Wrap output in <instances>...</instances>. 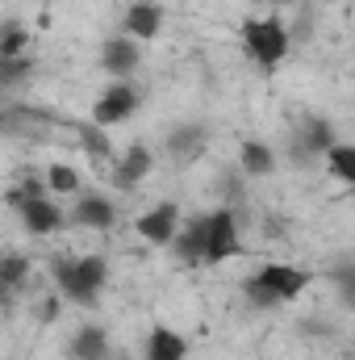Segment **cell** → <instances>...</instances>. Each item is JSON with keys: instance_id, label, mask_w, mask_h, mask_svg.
Listing matches in <instances>:
<instances>
[{"instance_id": "24", "label": "cell", "mask_w": 355, "mask_h": 360, "mask_svg": "<svg viewBox=\"0 0 355 360\" xmlns=\"http://www.w3.org/2000/svg\"><path fill=\"white\" fill-rule=\"evenodd\" d=\"M59 314H63V297H59V293H51V297L38 306V319H42V323H55Z\"/></svg>"}, {"instance_id": "26", "label": "cell", "mask_w": 355, "mask_h": 360, "mask_svg": "<svg viewBox=\"0 0 355 360\" xmlns=\"http://www.w3.org/2000/svg\"><path fill=\"white\" fill-rule=\"evenodd\" d=\"M109 360H134V356H130V352H113Z\"/></svg>"}, {"instance_id": "15", "label": "cell", "mask_w": 355, "mask_h": 360, "mask_svg": "<svg viewBox=\"0 0 355 360\" xmlns=\"http://www.w3.org/2000/svg\"><path fill=\"white\" fill-rule=\"evenodd\" d=\"M205 231H209V214H188V222H180L176 239L168 243L176 252L180 264H201V256H205Z\"/></svg>"}, {"instance_id": "4", "label": "cell", "mask_w": 355, "mask_h": 360, "mask_svg": "<svg viewBox=\"0 0 355 360\" xmlns=\"http://www.w3.org/2000/svg\"><path fill=\"white\" fill-rule=\"evenodd\" d=\"M234 256H243V231H239V214L230 205L213 210L209 214V231H205V256L201 264L217 269V264H230Z\"/></svg>"}, {"instance_id": "19", "label": "cell", "mask_w": 355, "mask_h": 360, "mask_svg": "<svg viewBox=\"0 0 355 360\" xmlns=\"http://www.w3.org/2000/svg\"><path fill=\"white\" fill-rule=\"evenodd\" d=\"M46 193L51 197H76L80 188H84V172L76 168V164H63V160H55V164H46Z\"/></svg>"}, {"instance_id": "3", "label": "cell", "mask_w": 355, "mask_h": 360, "mask_svg": "<svg viewBox=\"0 0 355 360\" xmlns=\"http://www.w3.org/2000/svg\"><path fill=\"white\" fill-rule=\"evenodd\" d=\"M138 105H142V96H138V89H134L130 80H109V84L100 89V96L92 101L88 122L100 126V130H117V126H126V122L138 113Z\"/></svg>"}, {"instance_id": "11", "label": "cell", "mask_w": 355, "mask_h": 360, "mask_svg": "<svg viewBox=\"0 0 355 360\" xmlns=\"http://www.w3.org/2000/svg\"><path fill=\"white\" fill-rule=\"evenodd\" d=\"M96 63H100V72H105L109 80H134L138 68H142V46L130 42V38H121V34H113V38L100 42Z\"/></svg>"}, {"instance_id": "7", "label": "cell", "mask_w": 355, "mask_h": 360, "mask_svg": "<svg viewBox=\"0 0 355 360\" xmlns=\"http://www.w3.org/2000/svg\"><path fill=\"white\" fill-rule=\"evenodd\" d=\"M117 218H121V210H117V201L109 197V193H76V205L67 210V226H76V231H113L117 226Z\"/></svg>"}, {"instance_id": "23", "label": "cell", "mask_w": 355, "mask_h": 360, "mask_svg": "<svg viewBox=\"0 0 355 360\" xmlns=\"http://www.w3.org/2000/svg\"><path fill=\"white\" fill-rule=\"evenodd\" d=\"M29 72H34V59H29V55H25V59H4V63H0V84H21Z\"/></svg>"}, {"instance_id": "1", "label": "cell", "mask_w": 355, "mask_h": 360, "mask_svg": "<svg viewBox=\"0 0 355 360\" xmlns=\"http://www.w3.org/2000/svg\"><path fill=\"white\" fill-rule=\"evenodd\" d=\"M51 281H55V293L80 310H96L100 306V293L109 285V260L100 252H84V256H59L51 264Z\"/></svg>"}, {"instance_id": "20", "label": "cell", "mask_w": 355, "mask_h": 360, "mask_svg": "<svg viewBox=\"0 0 355 360\" xmlns=\"http://www.w3.org/2000/svg\"><path fill=\"white\" fill-rule=\"evenodd\" d=\"M322 168L339 180V184H347V188H351V184H355V147L339 139V143L322 155Z\"/></svg>"}, {"instance_id": "22", "label": "cell", "mask_w": 355, "mask_h": 360, "mask_svg": "<svg viewBox=\"0 0 355 360\" xmlns=\"http://www.w3.org/2000/svg\"><path fill=\"white\" fill-rule=\"evenodd\" d=\"M46 193V180L34 176V172H25V176H17L8 184V193H4V205L8 210H17V205H25V201H34V197H42Z\"/></svg>"}, {"instance_id": "8", "label": "cell", "mask_w": 355, "mask_h": 360, "mask_svg": "<svg viewBox=\"0 0 355 360\" xmlns=\"http://www.w3.org/2000/svg\"><path fill=\"white\" fill-rule=\"evenodd\" d=\"M335 143H339L335 122L309 113V117H301V126H297V134H293V160H297V164H322V155H326Z\"/></svg>"}, {"instance_id": "16", "label": "cell", "mask_w": 355, "mask_h": 360, "mask_svg": "<svg viewBox=\"0 0 355 360\" xmlns=\"http://www.w3.org/2000/svg\"><path fill=\"white\" fill-rule=\"evenodd\" d=\"M239 172L247 180H267L276 172V151H272V143L264 139H247L243 147H239Z\"/></svg>"}, {"instance_id": "9", "label": "cell", "mask_w": 355, "mask_h": 360, "mask_svg": "<svg viewBox=\"0 0 355 360\" xmlns=\"http://www.w3.org/2000/svg\"><path fill=\"white\" fill-rule=\"evenodd\" d=\"M13 214H17L21 231H25V235H34V239H51V235H59V231L67 226V210H63V205H59V197H51V193H42V197H34V201L17 205Z\"/></svg>"}, {"instance_id": "6", "label": "cell", "mask_w": 355, "mask_h": 360, "mask_svg": "<svg viewBox=\"0 0 355 360\" xmlns=\"http://www.w3.org/2000/svg\"><path fill=\"white\" fill-rule=\"evenodd\" d=\"M155 172V151L138 139V143H130L121 155H113V164H109V184L117 188V193H138V184Z\"/></svg>"}, {"instance_id": "2", "label": "cell", "mask_w": 355, "mask_h": 360, "mask_svg": "<svg viewBox=\"0 0 355 360\" xmlns=\"http://www.w3.org/2000/svg\"><path fill=\"white\" fill-rule=\"evenodd\" d=\"M293 51V38H288V25L280 17H251L243 21V55L264 68V72H276Z\"/></svg>"}, {"instance_id": "17", "label": "cell", "mask_w": 355, "mask_h": 360, "mask_svg": "<svg viewBox=\"0 0 355 360\" xmlns=\"http://www.w3.org/2000/svg\"><path fill=\"white\" fill-rule=\"evenodd\" d=\"M142 360H188V340L172 327H151L142 344Z\"/></svg>"}, {"instance_id": "10", "label": "cell", "mask_w": 355, "mask_h": 360, "mask_svg": "<svg viewBox=\"0 0 355 360\" xmlns=\"http://www.w3.org/2000/svg\"><path fill=\"white\" fill-rule=\"evenodd\" d=\"M180 222H184V210H180L176 201H155V205H147L134 218V235L142 243H151V248H168L176 239Z\"/></svg>"}, {"instance_id": "21", "label": "cell", "mask_w": 355, "mask_h": 360, "mask_svg": "<svg viewBox=\"0 0 355 360\" xmlns=\"http://www.w3.org/2000/svg\"><path fill=\"white\" fill-rule=\"evenodd\" d=\"M29 55V25L25 21H0V63Z\"/></svg>"}, {"instance_id": "13", "label": "cell", "mask_w": 355, "mask_h": 360, "mask_svg": "<svg viewBox=\"0 0 355 360\" xmlns=\"http://www.w3.org/2000/svg\"><path fill=\"white\" fill-rule=\"evenodd\" d=\"M163 147H168V155H172L176 164H192V160L209 147V130H205L201 122H180V126L168 130Z\"/></svg>"}, {"instance_id": "14", "label": "cell", "mask_w": 355, "mask_h": 360, "mask_svg": "<svg viewBox=\"0 0 355 360\" xmlns=\"http://www.w3.org/2000/svg\"><path fill=\"white\" fill-rule=\"evenodd\" d=\"M67 356L72 360H109L113 356V340L100 323H80L67 340Z\"/></svg>"}, {"instance_id": "18", "label": "cell", "mask_w": 355, "mask_h": 360, "mask_svg": "<svg viewBox=\"0 0 355 360\" xmlns=\"http://www.w3.org/2000/svg\"><path fill=\"white\" fill-rule=\"evenodd\" d=\"M76 139H80V151L88 155L92 164H100V168H109V164H113L117 147H113L109 130H100V126H92V122H80V126H76Z\"/></svg>"}, {"instance_id": "5", "label": "cell", "mask_w": 355, "mask_h": 360, "mask_svg": "<svg viewBox=\"0 0 355 360\" xmlns=\"http://www.w3.org/2000/svg\"><path fill=\"white\" fill-rule=\"evenodd\" d=\"M251 281L264 285L280 306H288V302H297L314 285V272L301 269V264H288V260H267V264H260V269L251 272Z\"/></svg>"}, {"instance_id": "25", "label": "cell", "mask_w": 355, "mask_h": 360, "mask_svg": "<svg viewBox=\"0 0 355 360\" xmlns=\"http://www.w3.org/2000/svg\"><path fill=\"white\" fill-rule=\"evenodd\" d=\"M260 4H267V8H288L293 0H260Z\"/></svg>"}, {"instance_id": "12", "label": "cell", "mask_w": 355, "mask_h": 360, "mask_svg": "<svg viewBox=\"0 0 355 360\" xmlns=\"http://www.w3.org/2000/svg\"><path fill=\"white\" fill-rule=\"evenodd\" d=\"M163 34V4L159 0H134L126 13H121V38L147 46Z\"/></svg>"}]
</instances>
